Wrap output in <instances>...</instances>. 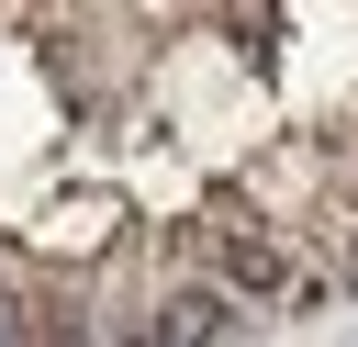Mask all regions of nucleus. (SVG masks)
<instances>
[{
  "label": "nucleus",
  "instance_id": "f257e3e1",
  "mask_svg": "<svg viewBox=\"0 0 358 347\" xmlns=\"http://www.w3.org/2000/svg\"><path fill=\"white\" fill-rule=\"evenodd\" d=\"M213 280H224L235 302H291V291H302V269H291V246H280V235H257V224H235V235H213Z\"/></svg>",
  "mask_w": 358,
  "mask_h": 347
},
{
  "label": "nucleus",
  "instance_id": "f03ea898",
  "mask_svg": "<svg viewBox=\"0 0 358 347\" xmlns=\"http://www.w3.org/2000/svg\"><path fill=\"white\" fill-rule=\"evenodd\" d=\"M235 336V291L201 280V291H168V313L145 325V347H224Z\"/></svg>",
  "mask_w": 358,
  "mask_h": 347
}]
</instances>
